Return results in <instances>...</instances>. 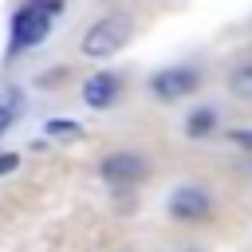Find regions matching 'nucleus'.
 I'll list each match as a JSON object with an SVG mask.
<instances>
[{"label": "nucleus", "mask_w": 252, "mask_h": 252, "mask_svg": "<svg viewBox=\"0 0 252 252\" xmlns=\"http://www.w3.org/2000/svg\"><path fill=\"white\" fill-rule=\"evenodd\" d=\"M228 94H236L240 102H252V59H240L228 71Z\"/></svg>", "instance_id": "nucleus-7"}, {"label": "nucleus", "mask_w": 252, "mask_h": 252, "mask_svg": "<svg viewBox=\"0 0 252 252\" xmlns=\"http://www.w3.org/2000/svg\"><path fill=\"white\" fill-rule=\"evenodd\" d=\"M209 213H213V197L205 185L185 181L169 193V217L177 224H201V220H209Z\"/></svg>", "instance_id": "nucleus-2"}, {"label": "nucleus", "mask_w": 252, "mask_h": 252, "mask_svg": "<svg viewBox=\"0 0 252 252\" xmlns=\"http://www.w3.org/2000/svg\"><path fill=\"white\" fill-rule=\"evenodd\" d=\"M130 32H134L130 16L110 12V16L94 20V24L83 32V43H79V47H83V55H87V59H110L114 51H122V47H126Z\"/></svg>", "instance_id": "nucleus-1"}, {"label": "nucleus", "mask_w": 252, "mask_h": 252, "mask_svg": "<svg viewBox=\"0 0 252 252\" xmlns=\"http://www.w3.org/2000/svg\"><path fill=\"white\" fill-rule=\"evenodd\" d=\"M197 87H201V71H197V67H185V63H173V67H165V71H158V75L150 79V94L161 98V102L189 98Z\"/></svg>", "instance_id": "nucleus-3"}, {"label": "nucleus", "mask_w": 252, "mask_h": 252, "mask_svg": "<svg viewBox=\"0 0 252 252\" xmlns=\"http://www.w3.org/2000/svg\"><path fill=\"white\" fill-rule=\"evenodd\" d=\"M232 138H236V142H240V146H248V150H252V130H236V134H232Z\"/></svg>", "instance_id": "nucleus-12"}, {"label": "nucleus", "mask_w": 252, "mask_h": 252, "mask_svg": "<svg viewBox=\"0 0 252 252\" xmlns=\"http://www.w3.org/2000/svg\"><path fill=\"white\" fill-rule=\"evenodd\" d=\"M47 28H51V16L43 8H24L16 16V24H12V43L16 47H32V43H39L47 35Z\"/></svg>", "instance_id": "nucleus-5"}, {"label": "nucleus", "mask_w": 252, "mask_h": 252, "mask_svg": "<svg viewBox=\"0 0 252 252\" xmlns=\"http://www.w3.org/2000/svg\"><path fill=\"white\" fill-rule=\"evenodd\" d=\"M181 252H205V248H181Z\"/></svg>", "instance_id": "nucleus-13"}, {"label": "nucleus", "mask_w": 252, "mask_h": 252, "mask_svg": "<svg viewBox=\"0 0 252 252\" xmlns=\"http://www.w3.org/2000/svg\"><path fill=\"white\" fill-rule=\"evenodd\" d=\"M213 130H217V110H209V106H201V110H193L185 118V134L189 138H209Z\"/></svg>", "instance_id": "nucleus-8"}, {"label": "nucleus", "mask_w": 252, "mask_h": 252, "mask_svg": "<svg viewBox=\"0 0 252 252\" xmlns=\"http://www.w3.org/2000/svg\"><path fill=\"white\" fill-rule=\"evenodd\" d=\"M114 98H118V79H114L110 71H98V75H91V79L83 83V102H87V106L102 110V106H110Z\"/></svg>", "instance_id": "nucleus-6"}, {"label": "nucleus", "mask_w": 252, "mask_h": 252, "mask_svg": "<svg viewBox=\"0 0 252 252\" xmlns=\"http://www.w3.org/2000/svg\"><path fill=\"white\" fill-rule=\"evenodd\" d=\"M8 122H12V106H0V134L8 130Z\"/></svg>", "instance_id": "nucleus-11"}, {"label": "nucleus", "mask_w": 252, "mask_h": 252, "mask_svg": "<svg viewBox=\"0 0 252 252\" xmlns=\"http://www.w3.org/2000/svg\"><path fill=\"white\" fill-rule=\"evenodd\" d=\"M102 177L110 185H134L146 177V158L134 154V150H118V154H106L102 158Z\"/></svg>", "instance_id": "nucleus-4"}, {"label": "nucleus", "mask_w": 252, "mask_h": 252, "mask_svg": "<svg viewBox=\"0 0 252 252\" xmlns=\"http://www.w3.org/2000/svg\"><path fill=\"white\" fill-rule=\"evenodd\" d=\"M47 134H51V138H75V134H79V122L55 118V122H47Z\"/></svg>", "instance_id": "nucleus-9"}, {"label": "nucleus", "mask_w": 252, "mask_h": 252, "mask_svg": "<svg viewBox=\"0 0 252 252\" xmlns=\"http://www.w3.org/2000/svg\"><path fill=\"white\" fill-rule=\"evenodd\" d=\"M16 161H20L16 154H0V173H8V169H16Z\"/></svg>", "instance_id": "nucleus-10"}]
</instances>
